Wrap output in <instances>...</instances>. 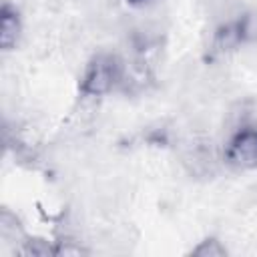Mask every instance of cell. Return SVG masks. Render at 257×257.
<instances>
[{
  "instance_id": "2",
  "label": "cell",
  "mask_w": 257,
  "mask_h": 257,
  "mask_svg": "<svg viewBox=\"0 0 257 257\" xmlns=\"http://www.w3.org/2000/svg\"><path fill=\"white\" fill-rule=\"evenodd\" d=\"M227 157L239 169H257V128H241L233 137Z\"/></svg>"
},
{
  "instance_id": "1",
  "label": "cell",
  "mask_w": 257,
  "mask_h": 257,
  "mask_svg": "<svg viewBox=\"0 0 257 257\" xmlns=\"http://www.w3.org/2000/svg\"><path fill=\"white\" fill-rule=\"evenodd\" d=\"M120 80V62L112 54H98L90 60L82 76V92L104 94Z\"/></svg>"
},
{
  "instance_id": "5",
  "label": "cell",
  "mask_w": 257,
  "mask_h": 257,
  "mask_svg": "<svg viewBox=\"0 0 257 257\" xmlns=\"http://www.w3.org/2000/svg\"><path fill=\"white\" fill-rule=\"evenodd\" d=\"M128 2H133V4H139V2H143V0H128Z\"/></svg>"
},
{
  "instance_id": "4",
  "label": "cell",
  "mask_w": 257,
  "mask_h": 257,
  "mask_svg": "<svg viewBox=\"0 0 257 257\" xmlns=\"http://www.w3.org/2000/svg\"><path fill=\"white\" fill-rule=\"evenodd\" d=\"M227 253V249L215 241V239H207V241H201L195 249H193V255H199V257H223Z\"/></svg>"
},
{
  "instance_id": "3",
  "label": "cell",
  "mask_w": 257,
  "mask_h": 257,
  "mask_svg": "<svg viewBox=\"0 0 257 257\" xmlns=\"http://www.w3.org/2000/svg\"><path fill=\"white\" fill-rule=\"evenodd\" d=\"M18 34H20L18 14L10 6H4L2 8V18H0V44H2V48L4 50L12 48L18 40Z\"/></svg>"
}]
</instances>
